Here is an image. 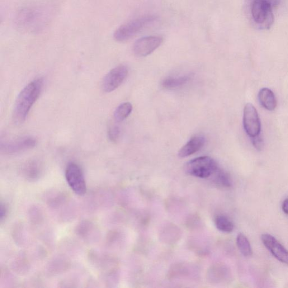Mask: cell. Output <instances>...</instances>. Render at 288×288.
Segmentation results:
<instances>
[{
  "label": "cell",
  "instance_id": "cell-1",
  "mask_svg": "<svg viewBox=\"0 0 288 288\" xmlns=\"http://www.w3.org/2000/svg\"><path fill=\"white\" fill-rule=\"evenodd\" d=\"M53 16V9L48 5H33L18 11L15 24L22 31L37 34L48 27Z\"/></svg>",
  "mask_w": 288,
  "mask_h": 288
},
{
  "label": "cell",
  "instance_id": "cell-2",
  "mask_svg": "<svg viewBox=\"0 0 288 288\" xmlns=\"http://www.w3.org/2000/svg\"><path fill=\"white\" fill-rule=\"evenodd\" d=\"M44 82L37 79L30 83L19 94L14 105L13 118L16 124L24 122L33 105L40 95Z\"/></svg>",
  "mask_w": 288,
  "mask_h": 288
},
{
  "label": "cell",
  "instance_id": "cell-3",
  "mask_svg": "<svg viewBox=\"0 0 288 288\" xmlns=\"http://www.w3.org/2000/svg\"><path fill=\"white\" fill-rule=\"evenodd\" d=\"M279 0H251L249 8L253 21L261 30H268L274 22L273 8Z\"/></svg>",
  "mask_w": 288,
  "mask_h": 288
},
{
  "label": "cell",
  "instance_id": "cell-4",
  "mask_svg": "<svg viewBox=\"0 0 288 288\" xmlns=\"http://www.w3.org/2000/svg\"><path fill=\"white\" fill-rule=\"evenodd\" d=\"M156 20V17L150 15L135 18L117 28L113 35L114 39L119 42L129 40Z\"/></svg>",
  "mask_w": 288,
  "mask_h": 288
},
{
  "label": "cell",
  "instance_id": "cell-5",
  "mask_svg": "<svg viewBox=\"0 0 288 288\" xmlns=\"http://www.w3.org/2000/svg\"><path fill=\"white\" fill-rule=\"evenodd\" d=\"M218 168L215 160L209 157H201L188 162L185 166V171L189 175L200 178L210 177Z\"/></svg>",
  "mask_w": 288,
  "mask_h": 288
},
{
  "label": "cell",
  "instance_id": "cell-6",
  "mask_svg": "<svg viewBox=\"0 0 288 288\" xmlns=\"http://www.w3.org/2000/svg\"><path fill=\"white\" fill-rule=\"evenodd\" d=\"M66 180L72 190L77 195H84L87 191V185L81 168L77 164L69 163L66 169Z\"/></svg>",
  "mask_w": 288,
  "mask_h": 288
},
{
  "label": "cell",
  "instance_id": "cell-7",
  "mask_svg": "<svg viewBox=\"0 0 288 288\" xmlns=\"http://www.w3.org/2000/svg\"><path fill=\"white\" fill-rule=\"evenodd\" d=\"M244 129L247 135L253 138L261 133V124L256 108L251 103H247L244 109Z\"/></svg>",
  "mask_w": 288,
  "mask_h": 288
},
{
  "label": "cell",
  "instance_id": "cell-8",
  "mask_svg": "<svg viewBox=\"0 0 288 288\" xmlns=\"http://www.w3.org/2000/svg\"><path fill=\"white\" fill-rule=\"evenodd\" d=\"M128 75V68L125 65H119L113 69L103 79L102 88L109 93L115 91L124 82Z\"/></svg>",
  "mask_w": 288,
  "mask_h": 288
},
{
  "label": "cell",
  "instance_id": "cell-9",
  "mask_svg": "<svg viewBox=\"0 0 288 288\" xmlns=\"http://www.w3.org/2000/svg\"><path fill=\"white\" fill-rule=\"evenodd\" d=\"M163 42L159 36H146L137 40L133 46L135 55L138 57H145L158 49Z\"/></svg>",
  "mask_w": 288,
  "mask_h": 288
},
{
  "label": "cell",
  "instance_id": "cell-10",
  "mask_svg": "<svg viewBox=\"0 0 288 288\" xmlns=\"http://www.w3.org/2000/svg\"><path fill=\"white\" fill-rule=\"evenodd\" d=\"M261 239L264 246L277 260L288 264V251L275 237L265 234L262 235Z\"/></svg>",
  "mask_w": 288,
  "mask_h": 288
},
{
  "label": "cell",
  "instance_id": "cell-11",
  "mask_svg": "<svg viewBox=\"0 0 288 288\" xmlns=\"http://www.w3.org/2000/svg\"><path fill=\"white\" fill-rule=\"evenodd\" d=\"M36 140L31 136L23 137L2 145V149L8 153H16L35 147Z\"/></svg>",
  "mask_w": 288,
  "mask_h": 288
},
{
  "label": "cell",
  "instance_id": "cell-12",
  "mask_svg": "<svg viewBox=\"0 0 288 288\" xmlns=\"http://www.w3.org/2000/svg\"><path fill=\"white\" fill-rule=\"evenodd\" d=\"M205 144V137L196 135L179 151L178 157L183 158L190 156L199 151Z\"/></svg>",
  "mask_w": 288,
  "mask_h": 288
},
{
  "label": "cell",
  "instance_id": "cell-13",
  "mask_svg": "<svg viewBox=\"0 0 288 288\" xmlns=\"http://www.w3.org/2000/svg\"><path fill=\"white\" fill-rule=\"evenodd\" d=\"M258 99L261 105L268 111H273L277 106L275 94L267 88L261 89L258 94Z\"/></svg>",
  "mask_w": 288,
  "mask_h": 288
},
{
  "label": "cell",
  "instance_id": "cell-14",
  "mask_svg": "<svg viewBox=\"0 0 288 288\" xmlns=\"http://www.w3.org/2000/svg\"><path fill=\"white\" fill-rule=\"evenodd\" d=\"M211 177L215 185L220 188H228L232 186V180L228 173L219 167Z\"/></svg>",
  "mask_w": 288,
  "mask_h": 288
},
{
  "label": "cell",
  "instance_id": "cell-15",
  "mask_svg": "<svg viewBox=\"0 0 288 288\" xmlns=\"http://www.w3.org/2000/svg\"><path fill=\"white\" fill-rule=\"evenodd\" d=\"M191 78L188 75L178 77H168L163 80L162 86L166 89L180 87L190 81Z\"/></svg>",
  "mask_w": 288,
  "mask_h": 288
},
{
  "label": "cell",
  "instance_id": "cell-16",
  "mask_svg": "<svg viewBox=\"0 0 288 288\" xmlns=\"http://www.w3.org/2000/svg\"><path fill=\"white\" fill-rule=\"evenodd\" d=\"M215 224L217 229L226 233L232 232L234 228L233 222L223 215L215 217Z\"/></svg>",
  "mask_w": 288,
  "mask_h": 288
},
{
  "label": "cell",
  "instance_id": "cell-17",
  "mask_svg": "<svg viewBox=\"0 0 288 288\" xmlns=\"http://www.w3.org/2000/svg\"><path fill=\"white\" fill-rule=\"evenodd\" d=\"M238 248L244 256L249 257L252 254V249L248 239L243 234H239L237 238Z\"/></svg>",
  "mask_w": 288,
  "mask_h": 288
},
{
  "label": "cell",
  "instance_id": "cell-18",
  "mask_svg": "<svg viewBox=\"0 0 288 288\" xmlns=\"http://www.w3.org/2000/svg\"><path fill=\"white\" fill-rule=\"evenodd\" d=\"M132 110V106L129 102L121 104L118 107L114 113L115 119L117 122H122L128 117Z\"/></svg>",
  "mask_w": 288,
  "mask_h": 288
},
{
  "label": "cell",
  "instance_id": "cell-19",
  "mask_svg": "<svg viewBox=\"0 0 288 288\" xmlns=\"http://www.w3.org/2000/svg\"><path fill=\"white\" fill-rule=\"evenodd\" d=\"M108 138L113 142H116L120 136V129L117 126H112L108 132Z\"/></svg>",
  "mask_w": 288,
  "mask_h": 288
},
{
  "label": "cell",
  "instance_id": "cell-20",
  "mask_svg": "<svg viewBox=\"0 0 288 288\" xmlns=\"http://www.w3.org/2000/svg\"><path fill=\"white\" fill-rule=\"evenodd\" d=\"M251 138L254 148L259 151H261L264 147V141L261 133Z\"/></svg>",
  "mask_w": 288,
  "mask_h": 288
},
{
  "label": "cell",
  "instance_id": "cell-21",
  "mask_svg": "<svg viewBox=\"0 0 288 288\" xmlns=\"http://www.w3.org/2000/svg\"><path fill=\"white\" fill-rule=\"evenodd\" d=\"M282 210L286 214L288 215V198L283 202Z\"/></svg>",
  "mask_w": 288,
  "mask_h": 288
}]
</instances>
